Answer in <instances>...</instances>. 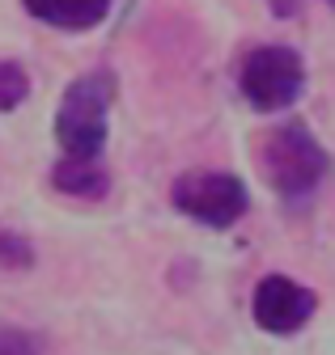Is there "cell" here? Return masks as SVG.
<instances>
[{
    "label": "cell",
    "instance_id": "1",
    "mask_svg": "<svg viewBox=\"0 0 335 355\" xmlns=\"http://www.w3.org/2000/svg\"><path fill=\"white\" fill-rule=\"evenodd\" d=\"M259 173L268 178V187L280 199H310L318 182L331 169L327 148L314 140V131L306 123H276L272 131L259 136Z\"/></svg>",
    "mask_w": 335,
    "mask_h": 355
},
{
    "label": "cell",
    "instance_id": "2",
    "mask_svg": "<svg viewBox=\"0 0 335 355\" xmlns=\"http://www.w3.org/2000/svg\"><path fill=\"white\" fill-rule=\"evenodd\" d=\"M115 102V76L85 72L76 76L56 110V140L68 157H98L106 148V114Z\"/></svg>",
    "mask_w": 335,
    "mask_h": 355
},
{
    "label": "cell",
    "instance_id": "3",
    "mask_svg": "<svg viewBox=\"0 0 335 355\" xmlns=\"http://www.w3.org/2000/svg\"><path fill=\"white\" fill-rule=\"evenodd\" d=\"M238 89H242V98L255 106L259 114L288 110L293 102L302 98V89H306V64H302V55L293 47H284V42L255 47L242 60Z\"/></svg>",
    "mask_w": 335,
    "mask_h": 355
},
{
    "label": "cell",
    "instance_id": "4",
    "mask_svg": "<svg viewBox=\"0 0 335 355\" xmlns=\"http://www.w3.org/2000/svg\"><path fill=\"white\" fill-rule=\"evenodd\" d=\"M170 203L183 216H191L195 225H208V229H229V225H238V220L246 216V207H250L242 178L221 173V169L183 173L179 182L170 187Z\"/></svg>",
    "mask_w": 335,
    "mask_h": 355
},
{
    "label": "cell",
    "instance_id": "5",
    "mask_svg": "<svg viewBox=\"0 0 335 355\" xmlns=\"http://www.w3.org/2000/svg\"><path fill=\"white\" fill-rule=\"evenodd\" d=\"M318 309V296L288 279V275H263L255 288V300H250V313H255V326L268 334H297Z\"/></svg>",
    "mask_w": 335,
    "mask_h": 355
},
{
    "label": "cell",
    "instance_id": "6",
    "mask_svg": "<svg viewBox=\"0 0 335 355\" xmlns=\"http://www.w3.org/2000/svg\"><path fill=\"white\" fill-rule=\"evenodd\" d=\"M26 13L34 21H43L51 30H94L106 13H111V0H22Z\"/></svg>",
    "mask_w": 335,
    "mask_h": 355
},
{
    "label": "cell",
    "instance_id": "7",
    "mask_svg": "<svg viewBox=\"0 0 335 355\" xmlns=\"http://www.w3.org/2000/svg\"><path fill=\"white\" fill-rule=\"evenodd\" d=\"M51 187L60 195H72V199H102L111 178L106 169L98 165V157H60L56 169H51Z\"/></svg>",
    "mask_w": 335,
    "mask_h": 355
},
{
    "label": "cell",
    "instance_id": "8",
    "mask_svg": "<svg viewBox=\"0 0 335 355\" xmlns=\"http://www.w3.org/2000/svg\"><path fill=\"white\" fill-rule=\"evenodd\" d=\"M30 94V76L22 64L13 60H0V110H17Z\"/></svg>",
    "mask_w": 335,
    "mask_h": 355
},
{
    "label": "cell",
    "instance_id": "9",
    "mask_svg": "<svg viewBox=\"0 0 335 355\" xmlns=\"http://www.w3.org/2000/svg\"><path fill=\"white\" fill-rule=\"evenodd\" d=\"M34 266V245L22 233L0 229V271H30Z\"/></svg>",
    "mask_w": 335,
    "mask_h": 355
},
{
    "label": "cell",
    "instance_id": "10",
    "mask_svg": "<svg viewBox=\"0 0 335 355\" xmlns=\"http://www.w3.org/2000/svg\"><path fill=\"white\" fill-rule=\"evenodd\" d=\"M0 355H43V343L22 326H0Z\"/></svg>",
    "mask_w": 335,
    "mask_h": 355
},
{
    "label": "cell",
    "instance_id": "11",
    "mask_svg": "<svg viewBox=\"0 0 335 355\" xmlns=\"http://www.w3.org/2000/svg\"><path fill=\"white\" fill-rule=\"evenodd\" d=\"M268 5H272V13H276V17H293V13L302 9V0H268Z\"/></svg>",
    "mask_w": 335,
    "mask_h": 355
},
{
    "label": "cell",
    "instance_id": "12",
    "mask_svg": "<svg viewBox=\"0 0 335 355\" xmlns=\"http://www.w3.org/2000/svg\"><path fill=\"white\" fill-rule=\"evenodd\" d=\"M327 5H335V0H327Z\"/></svg>",
    "mask_w": 335,
    "mask_h": 355
}]
</instances>
